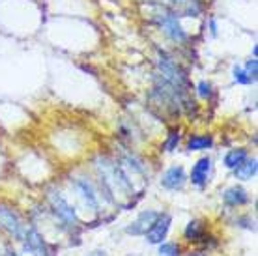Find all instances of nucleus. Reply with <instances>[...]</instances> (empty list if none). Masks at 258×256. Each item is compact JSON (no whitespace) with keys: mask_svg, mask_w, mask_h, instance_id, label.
<instances>
[{"mask_svg":"<svg viewBox=\"0 0 258 256\" xmlns=\"http://www.w3.org/2000/svg\"><path fill=\"white\" fill-rule=\"evenodd\" d=\"M213 146V139L210 135H193L187 141V150L191 152H202Z\"/></svg>","mask_w":258,"mask_h":256,"instance_id":"nucleus-14","label":"nucleus"},{"mask_svg":"<svg viewBox=\"0 0 258 256\" xmlns=\"http://www.w3.org/2000/svg\"><path fill=\"white\" fill-rule=\"evenodd\" d=\"M197 94H199L202 99H208V97L212 96V84L208 83V81H200L197 84Z\"/></svg>","mask_w":258,"mask_h":256,"instance_id":"nucleus-19","label":"nucleus"},{"mask_svg":"<svg viewBox=\"0 0 258 256\" xmlns=\"http://www.w3.org/2000/svg\"><path fill=\"white\" fill-rule=\"evenodd\" d=\"M185 181H187L185 170H183V167L178 165V167H170L167 172L163 174L161 185L168 191H178V189H183Z\"/></svg>","mask_w":258,"mask_h":256,"instance_id":"nucleus-6","label":"nucleus"},{"mask_svg":"<svg viewBox=\"0 0 258 256\" xmlns=\"http://www.w3.org/2000/svg\"><path fill=\"white\" fill-rule=\"evenodd\" d=\"M247 157H249V154H247V150H243V148H239V150H230V152L225 155L223 163H225V167L228 168V170H236Z\"/></svg>","mask_w":258,"mask_h":256,"instance_id":"nucleus-13","label":"nucleus"},{"mask_svg":"<svg viewBox=\"0 0 258 256\" xmlns=\"http://www.w3.org/2000/svg\"><path fill=\"white\" fill-rule=\"evenodd\" d=\"M88 256H105V252L103 250H96V252H92V254H88Z\"/></svg>","mask_w":258,"mask_h":256,"instance_id":"nucleus-22","label":"nucleus"},{"mask_svg":"<svg viewBox=\"0 0 258 256\" xmlns=\"http://www.w3.org/2000/svg\"><path fill=\"white\" fill-rule=\"evenodd\" d=\"M180 144V129H174V131H170V135H168L167 142L163 144V148H165V152H174V148Z\"/></svg>","mask_w":258,"mask_h":256,"instance_id":"nucleus-17","label":"nucleus"},{"mask_svg":"<svg viewBox=\"0 0 258 256\" xmlns=\"http://www.w3.org/2000/svg\"><path fill=\"white\" fill-rule=\"evenodd\" d=\"M210 172H212V159L210 157H200L193 165V170H191V183L200 187V189L206 187Z\"/></svg>","mask_w":258,"mask_h":256,"instance_id":"nucleus-8","label":"nucleus"},{"mask_svg":"<svg viewBox=\"0 0 258 256\" xmlns=\"http://www.w3.org/2000/svg\"><path fill=\"white\" fill-rule=\"evenodd\" d=\"M0 226L6 232H10L12 236L17 237V239H23L25 230H26V226L23 224L19 215L2 204H0Z\"/></svg>","mask_w":258,"mask_h":256,"instance_id":"nucleus-2","label":"nucleus"},{"mask_svg":"<svg viewBox=\"0 0 258 256\" xmlns=\"http://www.w3.org/2000/svg\"><path fill=\"white\" fill-rule=\"evenodd\" d=\"M191 256H206V254H202V252H195V254H191Z\"/></svg>","mask_w":258,"mask_h":256,"instance_id":"nucleus-23","label":"nucleus"},{"mask_svg":"<svg viewBox=\"0 0 258 256\" xmlns=\"http://www.w3.org/2000/svg\"><path fill=\"white\" fill-rule=\"evenodd\" d=\"M21 241H25V249L28 250V252H32V254H36V256H47L49 254V250H47L41 236H39L34 228H28V226H26L25 236H23Z\"/></svg>","mask_w":258,"mask_h":256,"instance_id":"nucleus-9","label":"nucleus"},{"mask_svg":"<svg viewBox=\"0 0 258 256\" xmlns=\"http://www.w3.org/2000/svg\"><path fill=\"white\" fill-rule=\"evenodd\" d=\"M212 34L217 36V25H215V21H212Z\"/></svg>","mask_w":258,"mask_h":256,"instance_id":"nucleus-21","label":"nucleus"},{"mask_svg":"<svg viewBox=\"0 0 258 256\" xmlns=\"http://www.w3.org/2000/svg\"><path fill=\"white\" fill-rule=\"evenodd\" d=\"M234 174H236V178L241 179V181H249V179H252L254 176H256V159H254V157H252V159L247 157V159L234 170Z\"/></svg>","mask_w":258,"mask_h":256,"instance_id":"nucleus-12","label":"nucleus"},{"mask_svg":"<svg viewBox=\"0 0 258 256\" xmlns=\"http://www.w3.org/2000/svg\"><path fill=\"white\" fill-rule=\"evenodd\" d=\"M232 75H234V81L238 84H251L254 83V79L249 75L245 71V68L243 66H234L232 68Z\"/></svg>","mask_w":258,"mask_h":256,"instance_id":"nucleus-16","label":"nucleus"},{"mask_svg":"<svg viewBox=\"0 0 258 256\" xmlns=\"http://www.w3.org/2000/svg\"><path fill=\"white\" fill-rule=\"evenodd\" d=\"M73 187L81 193V197L84 199V202L90 206L92 210H97V208H99V199H97V193H96L94 185H92L88 179H84V178L75 179V181H73Z\"/></svg>","mask_w":258,"mask_h":256,"instance_id":"nucleus-10","label":"nucleus"},{"mask_svg":"<svg viewBox=\"0 0 258 256\" xmlns=\"http://www.w3.org/2000/svg\"><path fill=\"white\" fill-rule=\"evenodd\" d=\"M159 254L161 256H180V247L176 243H161L159 247Z\"/></svg>","mask_w":258,"mask_h":256,"instance_id":"nucleus-18","label":"nucleus"},{"mask_svg":"<svg viewBox=\"0 0 258 256\" xmlns=\"http://www.w3.org/2000/svg\"><path fill=\"white\" fill-rule=\"evenodd\" d=\"M170 223H172V217L168 213H159V217L155 219V223L150 226V230L146 232V239L148 243L152 245H159L163 243V239L167 237L168 228H170Z\"/></svg>","mask_w":258,"mask_h":256,"instance_id":"nucleus-4","label":"nucleus"},{"mask_svg":"<svg viewBox=\"0 0 258 256\" xmlns=\"http://www.w3.org/2000/svg\"><path fill=\"white\" fill-rule=\"evenodd\" d=\"M49 199H51L52 210H54V213L58 215L60 221H64L68 226H73V224L77 223V215H75L73 206H71L60 193H52Z\"/></svg>","mask_w":258,"mask_h":256,"instance_id":"nucleus-3","label":"nucleus"},{"mask_svg":"<svg viewBox=\"0 0 258 256\" xmlns=\"http://www.w3.org/2000/svg\"><path fill=\"white\" fill-rule=\"evenodd\" d=\"M97 170L101 174V181H103L105 185L109 187L110 191L114 193H120V191H125V193H131L133 191V185H131V181L129 178L125 176L122 167H118L116 163H112L110 159L107 157H99L97 161Z\"/></svg>","mask_w":258,"mask_h":256,"instance_id":"nucleus-1","label":"nucleus"},{"mask_svg":"<svg viewBox=\"0 0 258 256\" xmlns=\"http://www.w3.org/2000/svg\"><path fill=\"white\" fill-rule=\"evenodd\" d=\"M159 23H161L163 32L167 34L172 41L181 43V41H185V39H187V34L183 32V28L180 26L178 17H176L174 13H167V15H163L161 19H159Z\"/></svg>","mask_w":258,"mask_h":256,"instance_id":"nucleus-5","label":"nucleus"},{"mask_svg":"<svg viewBox=\"0 0 258 256\" xmlns=\"http://www.w3.org/2000/svg\"><path fill=\"white\" fill-rule=\"evenodd\" d=\"M202 232H204V226L200 221H191L187 224V228H185V237H187L189 241H197L200 236H202Z\"/></svg>","mask_w":258,"mask_h":256,"instance_id":"nucleus-15","label":"nucleus"},{"mask_svg":"<svg viewBox=\"0 0 258 256\" xmlns=\"http://www.w3.org/2000/svg\"><path fill=\"white\" fill-rule=\"evenodd\" d=\"M157 217H159V213L157 212H152V210L142 212L141 215L125 228V232L131 234V236H142V234H146V232L150 230V226L155 223V219Z\"/></svg>","mask_w":258,"mask_h":256,"instance_id":"nucleus-7","label":"nucleus"},{"mask_svg":"<svg viewBox=\"0 0 258 256\" xmlns=\"http://www.w3.org/2000/svg\"><path fill=\"white\" fill-rule=\"evenodd\" d=\"M245 71L251 75L254 81H256V58H252V60H249L245 64Z\"/></svg>","mask_w":258,"mask_h":256,"instance_id":"nucleus-20","label":"nucleus"},{"mask_svg":"<svg viewBox=\"0 0 258 256\" xmlns=\"http://www.w3.org/2000/svg\"><path fill=\"white\" fill-rule=\"evenodd\" d=\"M223 200H225L228 206H243L249 202V195H247L245 189L234 185L223 193Z\"/></svg>","mask_w":258,"mask_h":256,"instance_id":"nucleus-11","label":"nucleus"}]
</instances>
